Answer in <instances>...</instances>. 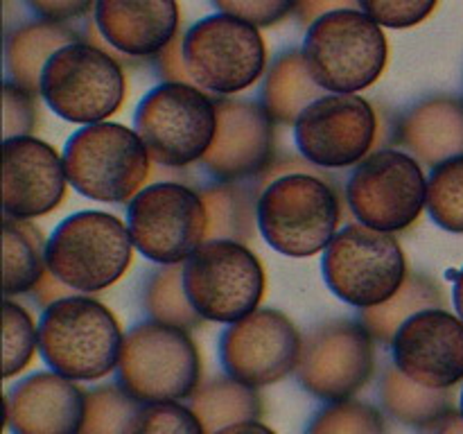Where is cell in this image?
<instances>
[{
    "instance_id": "37",
    "label": "cell",
    "mask_w": 463,
    "mask_h": 434,
    "mask_svg": "<svg viewBox=\"0 0 463 434\" xmlns=\"http://www.w3.org/2000/svg\"><path fill=\"white\" fill-rule=\"evenodd\" d=\"M36 95L30 90L21 89V86L12 84V81H5L3 86V134L5 140L18 138V136H32V131L36 129Z\"/></svg>"
},
{
    "instance_id": "8",
    "label": "cell",
    "mask_w": 463,
    "mask_h": 434,
    "mask_svg": "<svg viewBox=\"0 0 463 434\" xmlns=\"http://www.w3.org/2000/svg\"><path fill=\"white\" fill-rule=\"evenodd\" d=\"M127 95L125 71L111 50L77 41L50 57L41 75V98L75 125L107 122Z\"/></svg>"
},
{
    "instance_id": "36",
    "label": "cell",
    "mask_w": 463,
    "mask_h": 434,
    "mask_svg": "<svg viewBox=\"0 0 463 434\" xmlns=\"http://www.w3.org/2000/svg\"><path fill=\"white\" fill-rule=\"evenodd\" d=\"M437 3L439 0H360V7L380 27L407 30L430 18Z\"/></svg>"
},
{
    "instance_id": "20",
    "label": "cell",
    "mask_w": 463,
    "mask_h": 434,
    "mask_svg": "<svg viewBox=\"0 0 463 434\" xmlns=\"http://www.w3.org/2000/svg\"><path fill=\"white\" fill-rule=\"evenodd\" d=\"M89 392L54 371H36L7 393L12 434H81Z\"/></svg>"
},
{
    "instance_id": "40",
    "label": "cell",
    "mask_w": 463,
    "mask_h": 434,
    "mask_svg": "<svg viewBox=\"0 0 463 434\" xmlns=\"http://www.w3.org/2000/svg\"><path fill=\"white\" fill-rule=\"evenodd\" d=\"M158 71H161L163 80L176 81V84H193L185 71L184 59V34L176 36L161 54H158Z\"/></svg>"
},
{
    "instance_id": "23",
    "label": "cell",
    "mask_w": 463,
    "mask_h": 434,
    "mask_svg": "<svg viewBox=\"0 0 463 434\" xmlns=\"http://www.w3.org/2000/svg\"><path fill=\"white\" fill-rule=\"evenodd\" d=\"M81 41L80 32L68 23L32 21L16 27L5 43V66L9 81L30 93L41 95V75L54 52Z\"/></svg>"
},
{
    "instance_id": "28",
    "label": "cell",
    "mask_w": 463,
    "mask_h": 434,
    "mask_svg": "<svg viewBox=\"0 0 463 434\" xmlns=\"http://www.w3.org/2000/svg\"><path fill=\"white\" fill-rule=\"evenodd\" d=\"M188 407L202 420L206 434H217L220 429L244 420H260L265 414L258 389L238 382L231 375H220L203 382L193 393Z\"/></svg>"
},
{
    "instance_id": "32",
    "label": "cell",
    "mask_w": 463,
    "mask_h": 434,
    "mask_svg": "<svg viewBox=\"0 0 463 434\" xmlns=\"http://www.w3.org/2000/svg\"><path fill=\"white\" fill-rule=\"evenodd\" d=\"M143 402L131 398L120 384H102L86 396V416L81 434H125L127 425Z\"/></svg>"
},
{
    "instance_id": "29",
    "label": "cell",
    "mask_w": 463,
    "mask_h": 434,
    "mask_svg": "<svg viewBox=\"0 0 463 434\" xmlns=\"http://www.w3.org/2000/svg\"><path fill=\"white\" fill-rule=\"evenodd\" d=\"M378 392L383 410L398 423L410 425V428H425L455 407V392L452 389L423 387V384L402 375L396 369V364L384 366Z\"/></svg>"
},
{
    "instance_id": "5",
    "label": "cell",
    "mask_w": 463,
    "mask_h": 434,
    "mask_svg": "<svg viewBox=\"0 0 463 434\" xmlns=\"http://www.w3.org/2000/svg\"><path fill=\"white\" fill-rule=\"evenodd\" d=\"M68 184L95 202H131L152 176V156L136 129L120 122L86 125L63 149Z\"/></svg>"
},
{
    "instance_id": "38",
    "label": "cell",
    "mask_w": 463,
    "mask_h": 434,
    "mask_svg": "<svg viewBox=\"0 0 463 434\" xmlns=\"http://www.w3.org/2000/svg\"><path fill=\"white\" fill-rule=\"evenodd\" d=\"M220 14L242 18L256 27H271L297 12L298 0H213Z\"/></svg>"
},
{
    "instance_id": "12",
    "label": "cell",
    "mask_w": 463,
    "mask_h": 434,
    "mask_svg": "<svg viewBox=\"0 0 463 434\" xmlns=\"http://www.w3.org/2000/svg\"><path fill=\"white\" fill-rule=\"evenodd\" d=\"M127 226L145 258L158 265H181L206 242V203L190 185L158 181L131 199Z\"/></svg>"
},
{
    "instance_id": "39",
    "label": "cell",
    "mask_w": 463,
    "mask_h": 434,
    "mask_svg": "<svg viewBox=\"0 0 463 434\" xmlns=\"http://www.w3.org/2000/svg\"><path fill=\"white\" fill-rule=\"evenodd\" d=\"M43 21L68 23L72 18H80L93 7L98 0H25Z\"/></svg>"
},
{
    "instance_id": "17",
    "label": "cell",
    "mask_w": 463,
    "mask_h": 434,
    "mask_svg": "<svg viewBox=\"0 0 463 434\" xmlns=\"http://www.w3.org/2000/svg\"><path fill=\"white\" fill-rule=\"evenodd\" d=\"M217 131L202 158L220 184L262 176L274 165V125L265 104L256 99L217 98Z\"/></svg>"
},
{
    "instance_id": "1",
    "label": "cell",
    "mask_w": 463,
    "mask_h": 434,
    "mask_svg": "<svg viewBox=\"0 0 463 434\" xmlns=\"http://www.w3.org/2000/svg\"><path fill=\"white\" fill-rule=\"evenodd\" d=\"M120 321L104 303L71 294L43 310L39 351L54 373L71 380H102L118 369Z\"/></svg>"
},
{
    "instance_id": "19",
    "label": "cell",
    "mask_w": 463,
    "mask_h": 434,
    "mask_svg": "<svg viewBox=\"0 0 463 434\" xmlns=\"http://www.w3.org/2000/svg\"><path fill=\"white\" fill-rule=\"evenodd\" d=\"M63 156L45 140L18 136L3 143V211L16 220L52 212L66 197Z\"/></svg>"
},
{
    "instance_id": "10",
    "label": "cell",
    "mask_w": 463,
    "mask_h": 434,
    "mask_svg": "<svg viewBox=\"0 0 463 434\" xmlns=\"http://www.w3.org/2000/svg\"><path fill=\"white\" fill-rule=\"evenodd\" d=\"M265 267L240 242L211 240L184 262V288L203 321L235 324L265 297Z\"/></svg>"
},
{
    "instance_id": "25",
    "label": "cell",
    "mask_w": 463,
    "mask_h": 434,
    "mask_svg": "<svg viewBox=\"0 0 463 434\" xmlns=\"http://www.w3.org/2000/svg\"><path fill=\"white\" fill-rule=\"evenodd\" d=\"M43 231L32 220L5 215L3 222V292L5 297L34 292L48 271Z\"/></svg>"
},
{
    "instance_id": "46",
    "label": "cell",
    "mask_w": 463,
    "mask_h": 434,
    "mask_svg": "<svg viewBox=\"0 0 463 434\" xmlns=\"http://www.w3.org/2000/svg\"><path fill=\"white\" fill-rule=\"evenodd\" d=\"M461 414H463V389H461Z\"/></svg>"
},
{
    "instance_id": "31",
    "label": "cell",
    "mask_w": 463,
    "mask_h": 434,
    "mask_svg": "<svg viewBox=\"0 0 463 434\" xmlns=\"http://www.w3.org/2000/svg\"><path fill=\"white\" fill-rule=\"evenodd\" d=\"M428 211L443 231L463 235V156L432 167L428 176Z\"/></svg>"
},
{
    "instance_id": "16",
    "label": "cell",
    "mask_w": 463,
    "mask_h": 434,
    "mask_svg": "<svg viewBox=\"0 0 463 434\" xmlns=\"http://www.w3.org/2000/svg\"><path fill=\"white\" fill-rule=\"evenodd\" d=\"M301 348L303 337L285 312L258 307L222 333L220 360L231 378L260 389L294 373Z\"/></svg>"
},
{
    "instance_id": "13",
    "label": "cell",
    "mask_w": 463,
    "mask_h": 434,
    "mask_svg": "<svg viewBox=\"0 0 463 434\" xmlns=\"http://www.w3.org/2000/svg\"><path fill=\"white\" fill-rule=\"evenodd\" d=\"M346 203L360 224L398 233L410 229L428 208V179L411 154L378 149L348 176Z\"/></svg>"
},
{
    "instance_id": "30",
    "label": "cell",
    "mask_w": 463,
    "mask_h": 434,
    "mask_svg": "<svg viewBox=\"0 0 463 434\" xmlns=\"http://www.w3.org/2000/svg\"><path fill=\"white\" fill-rule=\"evenodd\" d=\"M143 306L149 319L158 324L193 330L203 326V319L190 303L184 288V267L161 265L154 269L143 289Z\"/></svg>"
},
{
    "instance_id": "18",
    "label": "cell",
    "mask_w": 463,
    "mask_h": 434,
    "mask_svg": "<svg viewBox=\"0 0 463 434\" xmlns=\"http://www.w3.org/2000/svg\"><path fill=\"white\" fill-rule=\"evenodd\" d=\"M393 364L430 389H455L463 380V321L448 310H425L402 324L392 342Z\"/></svg>"
},
{
    "instance_id": "9",
    "label": "cell",
    "mask_w": 463,
    "mask_h": 434,
    "mask_svg": "<svg viewBox=\"0 0 463 434\" xmlns=\"http://www.w3.org/2000/svg\"><path fill=\"white\" fill-rule=\"evenodd\" d=\"M324 280L339 301L353 307L387 303L407 278V260L392 233L364 224H346L326 247Z\"/></svg>"
},
{
    "instance_id": "22",
    "label": "cell",
    "mask_w": 463,
    "mask_h": 434,
    "mask_svg": "<svg viewBox=\"0 0 463 434\" xmlns=\"http://www.w3.org/2000/svg\"><path fill=\"white\" fill-rule=\"evenodd\" d=\"M393 143L425 165L463 156V98L434 95L416 102L392 127Z\"/></svg>"
},
{
    "instance_id": "43",
    "label": "cell",
    "mask_w": 463,
    "mask_h": 434,
    "mask_svg": "<svg viewBox=\"0 0 463 434\" xmlns=\"http://www.w3.org/2000/svg\"><path fill=\"white\" fill-rule=\"evenodd\" d=\"M419 434H463V414L461 410L452 407L446 414L439 416L437 420L428 423L419 429Z\"/></svg>"
},
{
    "instance_id": "6",
    "label": "cell",
    "mask_w": 463,
    "mask_h": 434,
    "mask_svg": "<svg viewBox=\"0 0 463 434\" xmlns=\"http://www.w3.org/2000/svg\"><path fill=\"white\" fill-rule=\"evenodd\" d=\"M134 240L120 217L81 211L66 217L48 238L45 262L72 292L93 294L111 288L134 260Z\"/></svg>"
},
{
    "instance_id": "45",
    "label": "cell",
    "mask_w": 463,
    "mask_h": 434,
    "mask_svg": "<svg viewBox=\"0 0 463 434\" xmlns=\"http://www.w3.org/2000/svg\"><path fill=\"white\" fill-rule=\"evenodd\" d=\"M452 301H455L457 316L463 321V269L455 274V288H452Z\"/></svg>"
},
{
    "instance_id": "21",
    "label": "cell",
    "mask_w": 463,
    "mask_h": 434,
    "mask_svg": "<svg viewBox=\"0 0 463 434\" xmlns=\"http://www.w3.org/2000/svg\"><path fill=\"white\" fill-rule=\"evenodd\" d=\"M93 23L107 45L127 57H158L179 36L176 0H98Z\"/></svg>"
},
{
    "instance_id": "14",
    "label": "cell",
    "mask_w": 463,
    "mask_h": 434,
    "mask_svg": "<svg viewBox=\"0 0 463 434\" xmlns=\"http://www.w3.org/2000/svg\"><path fill=\"white\" fill-rule=\"evenodd\" d=\"M375 339L362 321L333 319L303 337L298 384L310 396L342 402L369 384L375 371Z\"/></svg>"
},
{
    "instance_id": "44",
    "label": "cell",
    "mask_w": 463,
    "mask_h": 434,
    "mask_svg": "<svg viewBox=\"0 0 463 434\" xmlns=\"http://www.w3.org/2000/svg\"><path fill=\"white\" fill-rule=\"evenodd\" d=\"M217 434H276V432L271 428H267L265 423H260V420H244V423L229 425V428L220 429Z\"/></svg>"
},
{
    "instance_id": "35",
    "label": "cell",
    "mask_w": 463,
    "mask_h": 434,
    "mask_svg": "<svg viewBox=\"0 0 463 434\" xmlns=\"http://www.w3.org/2000/svg\"><path fill=\"white\" fill-rule=\"evenodd\" d=\"M125 434H206V429L188 405L152 402L140 405Z\"/></svg>"
},
{
    "instance_id": "4",
    "label": "cell",
    "mask_w": 463,
    "mask_h": 434,
    "mask_svg": "<svg viewBox=\"0 0 463 434\" xmlns=\"http://www.w3.org/2000/svg\"><path fill=\"white\" fill-rule=\"evenodd\" d=\"M342 203L321 176L292 172L269 181L258 199V231L271 249L288 258L326 251L337 235Z\"/></svg>"
},
{
    "instance_id": "24",
    "label": "cell",
    "mask_w": 463,
    "mask_h": 434,
    "mask_svg": "<svg viewBox=\"0 0 463 434\" xmlns=\"http://www.w3.org/2000/svg\"><path fill=\"white\" fill-rule=\"evenodd\" d=\"M324 95L326 90L310 75L303 52L297 48L283 52L271 63L262 86V104L276 125H294L298 116Z\"/></svg>"
},
{
    "instance_id": "15",
    "label": "cell",
    "mask_w": 463,
    "mask_h": 434,
    "mask_svg": "<svg viewBox=\"0 0 463 434\" xmlns=\"http://www.w3.org/2000/svg\"><path fill=\"white\" fill-rule=\"evenodd\" d=\"M378 113L357 93L324 95L294 122V140L301 156L326 170L362 163L378 143Z\"/></svg>"
},
{
    "instance_id": "41",
    "label": "cell",
    "mask_w": 463,
    "mask_h": 434,
    "mask_svg": "<svg viewBox=\"0 0 463 434\" xmlns=\"http://www.w3.org/2000/svg\"><path fill=\"white\" fill-rule=\"evenodd\" d=\"M355 5H360V0H298V7L294 14L301 18V23L312 25L324 14L335 12V9H353Z\"/></svg>"
},
{
    "instance_id": "34",
    "label": "cell",
    "mask_w": 463,
    "mask_h": 434,
    "mask_svg": "<svg viewBox=\"0 0 463 434\" xmlns=\"http://www.w3.org/2000/svg\"><path fill=\"white\" fill-rule=\"evenodd\" d=\"M39 348V328L23 306L7 298L3 306V378L21 373Z\"/></svg>"
},
{
    "instance_id": "26",
    "label": "cell",
    "mask_w": 463,
    "mask_h": 434,
    "mask_svg": "<svg viewBox=\"0 0 463 434\" xmlns=\"http://www.w3.org/2000/svg\"><path fill=\"white\" fill-rule=\"evenodd\" d=\"M208 212V238L247 244L256 238L258 229V193L256 185L244 181L206 185L199 190Z\"/></svg>"
},
{
    "instance_id": "42",
    "label": "cell",
    "mask_w": 463,
    "mask_h": 434,
    "mask_svg": "<svg viewBox=\"0 0 463 434\" xmlns=\"http://www.w3.org/2000/svg\"><path fill=\"white\" fill-rule=\"evenodd\" d=\"M66 297H71V288H68V285H63L61 280L52 274V271H45L43 278H41L39 285L34 288L36 303L43 307L52 306V303L61 301V298H66Z\"/></svg>"
},
{
    "instance_id": "11",
    "label": "cell",
    "mask_w": 463,
    "mask_h": 434,
    "mask_svg": "<svg viewBox=\"0 0 463 434\" xmlns=\"http://www.w3.org/2000/svg\"><path fill=\"white\" fill-rule=\"evenodd\" d=\"M184 59L197 89L233 95L260 80L267 48L256 25L229 14H213L184 34Z\"/></svg>"
},
{
    "instance_id": "2",
    "label": "cell",
    "mask_w": 463,
    "mask_h": 434,
    "mask_svg": "<svg viewBox=\"0 0 463 434\" xmlns=\"http://www.w3.org/2000/svg\"><path fill=\"white\" fill-rule=\"evenodd\" d=\"M202 353L188 330L143 321L127 330L118 384L143 405L179 402L202 387Z\"/></svg>"
},
{
    "instance_id": "7",
    "label": "cell",
    "mask_w": 463,
    "mask_h": 434,
    "mask_svg": "<svg viewBox=\"0 0 463 434\" xmlns=\"http://www.w3.org/2000/svg\"><path fill=\"white\" fill-rule=\"evenodd\" d=\"M134 127L154 165L188 167L202 161L215 140V99L194 84L163 81L140 99Z\"/></svg>"
},
{
    "instance_id": "3",
    "label": "cell",
    "mask_w": 463,
    "mask_h": 434,
    "mask_svg": "<svg viewBox=\"0 0 463 434\" xmlns=\"http://www.w3.org/2000/svg\"><path fill=\"white\" fill-rule=\"evenodd\" d=\"M301 52L321 89L355 95L380 80L389 45L383 27L364 12L335 9L307 27Z\"/></svg>"
},
{
    "instance_id": "27",
    "label": "cell",
    "mask_w": 463,
    "mask_h": 434,
    "mask_svg": "<svg viewBox=\"0 0 463 434\" xmlns=\"http://www.w3.org/2000/svg\"><path fill=\"white\" fill-rule=\"evenodd\" d=\"M443 307H446V294L441 285L420 271H410L402 288L383 306L362 310L360 321L373 335L375 342L392 346L393 337L405 321L419 312L443 310Z\"/></svg>"
},
{
    "instance_id": "33",
    "label": "cell",
    "mask_w": 463,
    "mask_h": 434,
    "mask_svg": "<svg viewBox=\"0 0 463 434\" xmlns=\"http://www.w3.org/2000/svg\"><path fill=\"white\" fill-rule=\"evenodd\" d=\"M307 434H389L384 411L362 401L328 402L312 416Z\"/></svg>"
}]
</instances>
